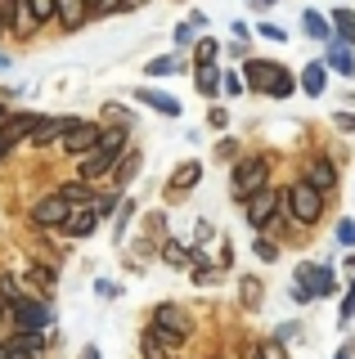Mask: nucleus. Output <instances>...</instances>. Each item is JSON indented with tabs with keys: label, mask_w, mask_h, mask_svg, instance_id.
<instances>
[{
	"label": "nucleus",
	"mask_w": 355,
	"mask_h": 359,
	"mask_svg": "<svg viewBox=\"0 0 355 359\" xmlns=\"http://www.w3.org/2000/svg\"><path fill=\"white\" fill-rule=\"evenodd\" d=\"M121 153H126V130L117 126V130L99 135V144H95V149L81 157V175H86V180H99V175H108V171H113V162H117Z\"/></svg>",
	"instance_id": "obj_1"
},
{
	"label": "nucleus",
	"mask_w": 355,
	"mask_h": 359,
	"mask_svg": "<svg viewBox=\"0 0 355 359\" xmlns=\"http://www.w3.org/2000/svg\"><path fill=\"white\" fill-rule=\"evenodd\" d=\"M265 180H270V162H265V157H243L234 166V194L252 198L257 189H265Z\"/></svg>",
	"instance_id": "obj_2"
},
{
	"label": "nucleus",
	"mask_w": 355,
	"mask_h": 359,
	"mask_svg": "<svg viewBox=\"0 0 355 359\" xmlns=\"http://www.w3.org/2000/svg\"><path fill=\"white\" fill-rule=\"evenodd\" d=\"M153 332H158L166 346L185 341V337H189V314H185L180 306H158L153 310Z\"/></svg>",
	"instance_id": "obj_3"
},
{
	"label": "nucleus",
	"mask_w": 355,
	"mask_h": 359,
	"mask_svg": "<svg viewBox=\"0 0 355 359\" xmlns=\"http://www.w3.org/2000/svg\"><path fill=\"white\" fill-rule=\"evenodd\" d=\"M288 211H293V220L315 224L319 220V189H310L306 180H302V184H293V189H288Z\"/></svg>",
	"instance_id": "obj_4"
},
{
	"label": "nucleus",
	"mask_w": 355,
	"mask_h": 359,
	"mask_svg": "<svg viewBox=\"0 0 355 359\" xmlns=\"http://www.w3.org/2000/svg\"><path fill=\"white\" fill-rule=\"evenodd\" d=\"M72 216V207L63 202L59 194H50V198H41L36 207H32V224H41V229H54V224H68Z\"/></svg>",
	"instance_id": "obj_5"
},
{
	"label": "nucleus",
	"mask_w": 355,
	"mask_h": 359,
	"mask_svg": "<svg viewBox=\"0 0 355 359\" xmlns=\"http://www.w3.org/2000/svg\"><path fill=\"white\" fill-rule=\"evenodd\" d=\"M95 144H99V126H95V121H72V130L63 135V153H81L86 157Z\"/></svg>",
	"instance_id": "obj_6"
},
{
	"label": "nucleus",
	"mask_w": 355,
	"mask_h": 359,
	"mask_svg": "<svg viewBox=\"0 0 355 359\" xmlns=\"http://www.w3.org/2000/svg\"><path fill=\"white\" fill-rule=\"evenodd\" d=\"M32 126H36V117H32V112H9V117H0V149L27 140Z\"/></svg>",
	"instance_id": "obj_7"
},
{
	"label": "nucleus",
	"mask_w": 355,
	"mask_h": 359,
	"mask_svg": "<svg viewBox=\"0 0 355 359\" xmlns=\"http://www.w3.org/2000/svg\"><path fill=\"white\" fill-rule=\"evenodd\" d=\"M274 211H279V194H274V189H257V194L248 198V220L257 224V229L274 220Z\"/></svg>",
	"instance_id": "obj_8"
},
{
	"label": "nucleus",
	"mask_w": 355,
	"mask_h": 359,
	"mask_svg": "<svg viewBox=\"0 0 355 359\" xmlns=\"http://www.w3.org/2000/svg\"><path fill=\"white\" fill-rule=\"evenodd\" d=\"M14 323H18V328H23V332H46V323H50V310L23 297V301H18V306H14Z\"/></svg>",
	"instance_id": "obj_9"
},
{
	"label": "nucleus",
	"mask_w": 355,
	"mask_h": 359,
	"mask_svg": "<svg viewBox=\"0 0 355 359\" xmlns=\"http://www.w3.org/2000/svg\"><path fill=\"white\" fill-rule=\"evenodd\" d=\"M68 130H72V117H41L36 126H32L27 140L32 144H54V140H63Z\"/></svg>",
	"instance_id": "obj_10"
},
{
	"label": "nucleus",
	"mask_w": 355,
	"mask_h": 359,
	"mask_svg": "<svg viewBox=\"0 0 355 359\" xmlns=\"http://www.w3.org/2000/svg\"><path fill=\"white\" fill-rule=\"evenodd\" d=\"M54 14L63 18V27L76 32L86 18H91V0H54Z\"/></svg>",
	"instance_id": "obj_11"
},
{
	"label": "nucleus",
	"mask_w": 355,
	"mask_h": 359,
	"mask_svg": "<svg viewBox=\"0 0 355 359\" xmlns=\"http://www.w3.org/2000/svg\"><path fill=\"white\" fill-rule=\"evenodd\" d=\"M328 67H333V72H342V76L355 72V50H351V41H333V45H328Z\"/></svg>",
	"instance_id": "obj_12"
},
{
	"label": "nucleus",
	"mask_w": 355,
	"mask_h": 359,
	"mask_svg": "<svg viewBox=\"0 0 355 359\" xmlns=\"http://www.w3.org/2000/svg\"><path fill=\"white\" fill-rule=\"evenodd\" d=\"M95 224H99L95 207H81V211H72V216H68L63 233H68V238H86V233H95Z\"/></svg>",
	"instance_id": "obj_13"
},
{
	"label": "nucleus",
	"mask_w": 355,
	"mask_h": 359,
	"mask_svg": "<svg viewBox=\"0 0 355 359\" xmlns=\"http://www.w3.org/2000/svg\"><path fill=\"white\" fill-rule=\"evenodd\" d=\"M279 72H283V67H274V63H248V81L252 86H257V90H265V95H270V90H274V81H279Z\"/></svg>",
	"instance_id": "obj_14"
},
{
	"label": "nucleus",
	"mask_w": 355,
	"mask_h": 359,
	"mask_svg": "<svg viewBox=\"0 0 355 359\" xmlns=\"http://www.w3.org/2000/svg\"><path fill=\"white\" fill-rule=\"evenodd\" d=\"M135 99H140V104H149V108H158V112H166V117H175V112H180V104H175L171 95H158V90H149V86L135 90Z\"/></svg>",
	"instance_id": "obj_15"
},
{
	"label": "nucleus",
	"mask_w": 355,
	"mask_h": 359,
	"mask_svg": "<svg viewBox=\"0 0 355 359\" xmlns=\"http://www.w3.org/2000/svg\"><path fill=\"white\" fill-rule=\"evenodd\" d=\"M324 86H328V67H324V63H310L306 72H302V90L319 99V95H324Z\"/></svg>",
	"instance_id": "obj_16"
},
{
	"label": "nucleus",
	"mask_w": 355,
	"mask_h": 359,
	"mask_svg": "<svg viewBox=\"0 0 355 359\" xmlns=\"http://www.w3.org/2000/svg\"><path fill=\"white\" fill-rule=\"evenodd\" d=\"M306 184H310V189H328V184H333V166L324 162V157H319V162H310Z\"/></svg>",
	"instance_id": "obj_17"
},
{
	"label": "nucleus",
	"mask_w": 355,
	"mask_h": 359,
	"mask_svg": "<svg viewBox=\"0 0 355 359\" xmlns=\"http://www.w3.org/2000/svg\"><path fill=\"white\" fill-rule=\"evenodd\" d=\"M306 32H310L315 41H333V22H328L324 14H315V9L306 14Z\"/></svg>",
	"instance_id": "obj_18"
},
{
	"label": "nucleus",
	"mask_w": 355,
	"mask_h": 359,
	"mask_svg": "<svg viewBox=\"0 0 355 359\" xmlns=\"http://www.w3.org/2000/svg\"><path fill=\"white\" fill-rule=\"evenodd\" d=\"M140 346H144V359H166V351H171V346H166V341H162V337L153 332V328L140 337Z\"/></svg>",
	"instance_id": "obj_19"
},
{
	"label": "nucleus",
	"mask_w": 355,
	"mask_h": 359,
	"mask_svg": "<svg viewBox=\"0 0 355 359\" xmlns=\"http://www.w3.org/2000/svg\"><path fill=\"white\" fill-rule=\"evenodd\" d=\"M198 175H203V166H198V162H185L180 171H175V189H180V194H189V189L198 184Z\"/></svg>",
	"instance_id": "obj_20"
},
{
	"label": "nucleus",
	"mask_w": 355,
	"mask_h": 359,
	"mask_svg": "<svg viewBox=\"0 0 355 359\" xmlns=\"http://www.w3.org/2000/svg\"><path fill=\"white\" fill-rule=\"evenodd\" d=\"M333 32H337V41L355 36V14H351V9H337V14H333Z\"/></svg>",
	"instance_id": "obj_21"
},
{
	"label": "nucleus",
	"mask_w": 355,
	"mask_h": 359,
	"mask_svg": "<svg viewBox=\"0 0 355 359\" xmlns=\"http://www.w3.org/2000/svg\"><path fill=\"white\" fill-rule=\"evenodd\" d=\"M216 90H220V72L207 63L203 72H198V95H216Z\"/></svg>",
	"instance_id": "obj_22"
},
{
	"label": "nucleus",
	"mask_w": 355,
	"mask_h": 359,
	"mask_svg": "<svg viewBox=\"0 0 355 359\" xmlns=\"http://www.w3.org/2000/svg\"><path fill=\"white\" fill-rule=\"evenodd\" d=\"M14 27H18V32H32V27H36V18H32L27 0H14Z\"/></svg>",
	"instance_id": "obj_23"
},
{
	"label": "nucleus",
	"mask_w": 355,
	"mask_h": 359,
	"mask_svg": "<svg viewBox=\"0 0 355 359\" xmlns=\"http://www.w3.org/2000/svg\"><path fill=\"white\" fill-rule=\"evenodd\" d=\"M239 297H243V306H248V310H257L261 306V283H257V278H243V292H239Z\"/></svg>",
	"instance_id": "obj_24"
},
{
	"label": "nucleus",
	"mask_w": 355,
	"mask_h": 359,
	"mask_svg": "<svg viewBox=\"0 0 355 359\" xmlns=\"http://www.w3.org/2000/svg\"><path fill=\"white\" fill-rule=\"evenodd\" d=\"M59 198L68 202V207H72V202H91V189H86V184H63Z\"/></svg>",
	"instance_id": "obj_25"
},
{
	"label": "nucleus",
	"mask_w": 355,
	"mask_h": 359,
	"mask_svg": "<svg viewBox=\"0 0 355 359\" xmlns=\"http://www.w3.org/2000/svg\"><path fill=\"white\" fill-rule=\"evenodd\" d=\"M162 256H166V261H171V265H189V247H180L175 238L162 247Z\"/></svg>",
	"instance_id": "obj_26"
},
{
	"label": "nucleus",
	"mask_w": 355,
	"mask_h": 359,
	"mask_svg": "<svg viewBox=\"0 0 355 359\" xmlns=\"http://www.w3.org/2000/svg\"><path fill=\"white\" fill-rule=\"evenodd\" d=\"M180 72V59H153L149 63V76H175Z\"/></svg>",
	"instance_id": "obj_27"
},
{
	"label": "nucleus",
	"mask_w": 355,
	"mask_h": 359,
	"mask_svg": "<svg viewBox=\"0 0 355 359\" xmlns=\"http://www.w3.org/2000/svg\"><path fill=\"white\" fill-rule=\"evenodd\" d=\"M27 9H32V18H36V22L54 18V0H27Z\"/></svg>",
	"instance_id": "obj_28"
},
{
	"label": "nucleus",
	"mask_w": 355,
	"mask_h": 359,
	"mask_svg": "<svg viewBox=\"0 0 355 359\" xmlns=\"http://www.w3.org/2000/svg\"><path fill=\"white\" fill-rule=\"evenodd\" d=\"M257 359H288V351H283V341H261Z\"/></svg>",
	"instance_id": "obj_29"
},
{
	"label": "nucleus",
	"mask_w": 355,
	"mask_h": 359,
	"mask_svg": "<svg viewBox=\"0 0 355 359\" xmlns=\"http://www.w3.org/2000/svg\"><path fill=\"white\" fill-rule=\"evenodd\" d=\"M0 297H5L9 306H18V301H23V287H18L14 278H0Z\"/></svg>",
	"instance_id": "obj_30"
},
{
	"label": "nucleus",
	"mask_w": 355,
	"mask_h": 359,
	"mask_svg": "<svg viewBox=\"0 0 355 359\" xmlns=\"http://www.w3.org/2000/svg\"><path fill=\"white\" fill-rule=\"evenodd\" d=\"M130 216H135V202H121V216H117V243L126 238V224H130Z\"/></svg>",
	"instance_id": "obj_31"
},
{
	"label": "nucleus",
	"mask_w": 355,
	"mask_h": 359,
	"mask_svg": "<svg viewBox=\"0 0 355 359\" xmlns=\"http://www.w3.org/2000/svg\"><path fill=\"white\" fill-rule=\"evenodd\" d=\"M27 274H32V278H36V283H41V287H46V292L54 287V274H50V269H46V265H32V269H27Z\"/></svg>",
	"instance_id": "obj_32"
},
{
	"label": "nucleus",
	"mask_w": 355,
	"mask_h": 359,
	"mask_svg": "<svg viewBox=\"0 0 355 359\" xmlns=\"http://www.w3.org/2000/svg\"><path fill=\"white\" fill-rule=\"evenodd\" d=\"M135 171H140V153H130L126 162H121V180H117V184H126V180L135 175Z\"/></svg>",
	"instance_id": "obj_33"
},
{
	"label": "nucleus",
	"mask_w": 355,
	"mask_h": 359,
	"mask_svg": "<svg viewBox=\"0 0 355 359\" xmlns=\"http://www.w3.org/2000/svg\"><path fill=\"white\" fill-rule=\"evenodd\" d=\"M216 54H220V50H216V41H203V45H198V63H203V67L212 63Z\"/></svg>",
	"instance_id": "obj_34"
},
{
	"label": "nucleus",
	"mask_w": 355,
	"mask_h": 359,
	"mask_svg": "<svg viewBox=\"0 0 355 359\" xmlns=\"http://www.w3.org/2000/svg\"><path fill=\"white\" fill-rule=\"evenodd\" d=\"M274 99H283V95H293V76L288 72H279V81H274V90H270Z\"/></svg>",
	"instance_id": "obj_35"
},
{
	"label": "nucleus",
	"mask_w": 355,
	"mask_h": 359,
	"mask_svg": "<svg viewBox=\"0 0 355 359\" xmlns=\"http://www.w3.org/2000/svg\"><path fill=\"white\" fill-rule=\"evenodd\" d=\"M351 314H355V278H351L347 297H342V319H351Z\"/></svg>",
	"instance_id": "obj_36"
},
{
	"label": "nucleus",
	"mask_w": 355,
	"mask_h": 359,
	"mask_svg": "<svg viewBox=\"0 0 355 359\" xmlns=\"http://www.w3.org/2000/svg\"><path fill=\"white\" fill-rule=\"evenodd\" d=\"M257 256H261V261H274V256H279V247L265 243V238H257Z\"/></svg>",
	"instance_id": "obj_37"
},
{
	"label": "nucleus",
	"mask_w": 355,
	"mask_h": 359,
	"mask_svg": "<svg viewBox=\"0 0 355 359\" xmlns=\"http://www.w3.org/2000/svg\"><path fill=\"white\" fill-rule=\"evenodd\" d=\"M220 90H225V95H239V90H243V81H239L234 72H229V76H220Z\"/></svg>",
	"instance_id": "obj_38"
},
{
	"label": "nucleus",
	"mask_w": 355,
	"mask_h": 359,
	"mask_svg": "<svg viewBox=\"0 0 355 359\" xmlns=\"http://www.w3.org/2000/svg\"><path fill=\"white\" fill-rule=\"evenodd\" d=\"M175 41H180V45H194V22H185V27H175Z\"/></svg>",
	"instance_id": "obj_39"
},
{
	"label": "nucleus",
	"mask_w": 355,
	"mask_h": 359,
	"mask_svg": "<svg viewBox=\"0 0 355 359\" xmlns=\"http://www.w3.org/2000/svg\"><path fill=\"white\" fill-rule=\"evenodd\" d=\"M337 238H342V243H355V224H351V220L337 224Z\"/></svg>",
	"instance_id": "obj_40"
},
{
	"label": "nucleus",
	"mask_w": 355,
	"mask_h": 359,
	"mask_svg": "<svg viewBox=\"0 0 355 359\" xmlns=\"http://www.w3.org/2000/svg\"><path fill=\"white\" fill-rule=\"evenodd\" d=\"M95 5H99V14H113V9H126L121 0H95Z\"/></svg>",
	"instance_id": "obj_41"
},
{
	"label": "nucleus",
	"mask_w": 355,
	"mask_h": 359,
	"mask_svg": "<svg viewBox=\"0 0 355 359\" xmlns=\"http://www.w3.org/2000/svg\"><path fill=\"white\" fill-rule=\"evenodd\" d=\"M337 126L342 130H355V117H351V112H337Z\"/></svg>",
	"instance_id": "obj_42"
},
{
	"label": "nucleus",
	"mask_w": 355,
	"mask_h": 359,
	"mask_svg": "<svg viewBox=\"0 0 355 359\" xmlns=\"http://www.w3.org/2000/svg\"><path fill=\"white\" fill-rule=\"evenodd\" d=\"M333 359H355V346H351V341H342V351L333 355Z\"/></svg>",
	"instance_id": "obj_43"
},
{
	"label": "nucleus",
	"mask_w": 355,
	"mask_h": 359,
	"mask_svg": "<svg viewBox=\"0 0 355 359\" xmlns=\"http://www.w3.org/2000/svg\"><path fill=\"white\" fill-rule=\"evenodd\" d=\"M81 359H104V355H99V346H86V351H81Z\"/></svg>",
	"instance_id": "obj_44"
},
{
	"label": "nucleus",
	"mask_w": 355,
	"mask_h": 359,
	"mask_svg": "<svg viewBox=\"0 0 355 359\" xmlns=\"http://www.w3.org/2000/svg\"><path fill=\"white\" fill-rule=\"evenodd\" d=\"M9 359H36L32 351H9Z\"/></svg>",
	"instance_id": "obj_45"
},
{
	"label": "nucleus",
	"mask_w": 355,
	"mask_h": 359,
	"mask_svg": "<svg viewBox=\"0 0 355 359\" xmlns=\"http://www.w3.org/2000/svg\"><path fill=\"white\" fill-rule=\"evenodd\" d=\"M252 5H257V9H270V5H274V0H252Z\"/></svg>",
	"instance_id": "obj_46"
},
{
	"label": "nucleus",
	"mask_w": 355,
	"mask_h": 359,
	"mask_svg": "<svg viewBox=\"0 0 355 359\" xmlns=\"http://www.w3.org/2000/svg\"><path fill=\"white\" fill-rule=\"evenodd\" d=\"M121 5H126V9H135V5H144V0H121Z\"/></svg>",
	"instance_id": "obj_47"
},
{
	"label": "nucleus",
	"mask_w": 355,
	"mask_h": 359,
	"mask_svg": "<svg viewBox=\"0 0 355 359\" xmlns=\"http://www.w3.org/2000/svg\"><path fill=\"white\" fill-rule=\"evenodd\" d=\"M0 359H9V346H0Z\"/></svg>",
	"instance_id": "obj_48"
},
{
	"label": "nucleus",
	"mask_w": 355,
	"mask_h": 359,
	"mask_svg": "<svg viewBox=\"0 0 355 359\" xmlns=\"http://www.w3.org/2000/svg\"><path fill=\"white\" fill-rule=\"evenodd\" d=\"M0 67H9V59H5V54H0Z\"/></svg>",
	"instance_id": "obj_49"
},
{
	"label": "nucleus",
	"mask_w": 355,
	"mask_h": 359,
	"mask_svg": "<svg viewBox=\"0 0 355 359\" xmlns=\"http://www.w3.org/2000/svg\"><path fill=\"white\" fill-rule=\"evenodd\" d=\"M0 32H5V18H0Z\"/></svg>",
	"instance_id": "obj_50"
},
{
	"label": "nucleus",
	"mask_w": 355,
	"mask_h": 359,
	"mask_svg": "<svg viewBox=\"0 0 355 359\" xmlns=\"http://www.w3.org/2000/svg\"><path fill=\"white\" fill-rule=\"evenodd\" d=\"M0 314H5V306H0Z\"/></svg>",
	"instance_id": "obj_51"
}]
</instances>
